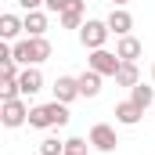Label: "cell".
Segmentation results:
<instances>
[{"label": "cell", "instance_id": "8992f818", "mask_svg": "<svg viewBox=\"0 0 155 155\" xmlns=\"http://www.w3.org/2000/svg\"><path fill=\"white\" fill-rule=\"evenodd\" d=\"M90 144H94L97 152H116L119 137H116V130H112L108 123H97V126H90Z\"/></svg>", "mask_w": 155, "mask_h": 155}, {"label": "cell", "instance_id": "9c48e42d", "mask_svg": "<svg viewBox=\"0 0 155 155\" xmlns=\"http://www.w3.org/2000/svg\"><path fill=\"white\" fill-rule=\"evenodd\" d=\"M141 116H144V108L130 97V101H119L116 105V119L123 123V126H134V123H141Z\"/></svg>", "mask_w": 155, "mask_h": 155}, {"label": "cell", "instance_id": "44dd1931", "mask_svg": "<svg viewBox=\"0 0 155 155\" xmlns=\"http://www.w3.org/2000/svg\"><path fill=\"white\" fill-rule=\"evenodd\" d=\"M65 148H69V152H87V141H83V137H69Z\"/></svg>", "mask_w": 155, "mask_h": 155}, {"label": "cell", "instance_id": "7c38bea8", "mask_svg": "<svg viewBox=\"0 0 155 155\" xmlns=\"http://www.w3.org/2000/svg\"><path fill=\"white\" fill-rule=\"evenodd\" d=\"M22 29H25V18H18V15H0V36L4 40H15Z\"/></svg>", "mask_w": 155, "mask_h": 155}, {"label": "cell", "instance_id": "52a82bcc", "mask_svg": "<svg viewBox=\"0 0 155 155\" xmlns=\"http://www.w3.org/2000/svg\"><path fill=\"white\" fill-rule=\"evenodd\" d=\"M72 97H83L79 94V79L76 76H58L54 79V101H65L69 105Z\"/></svg>", "mask_w": 155, "mask_h": 155}, {"label": "cell", "instance_id": "ac0fdd59", "mask_svg": "<svg viewBox=\"0 0 155 155\" xmlns=\"http://www.w3.org/2000/svg\"><path fill=\"white\" fill-rule=\"evenodd\" d=\"M40 155H65V141H58V137H43V141H40Z\"/></svg>", "mask_w": 155, "mask_h": 155}, {"label": "cell", "instance_id": "8fae6325", "mask_svg": "<svg viewBox=\"0 0 155 155\" xmlns=\"http://www.w3.org/2000/svg\"><path fill=\"white\" fill-rule=\"evenodd\" d=\"M76 79H79V94H83V97H97V94H101V72L87 69V72L76 76Z\"/></svg>", "mask_w": 155, "mask_h": 155}, {"label": "cell", "instance_id": "d6986e66", "mask_svg": "<svg viewBox=\"0 0 155 155\" xmlns=\"http://www.w3.org/2000/svg\"><path fill=\"white\" fill-rule=\"evenodd\" d=\"M18 94H22L18 79H4V87H0V97H4V101H11V97H18Z\"/></svg>", "mask_w": 155, "mask_h": 155}, {"label": "cell", "instance_id": "5b68a950", "mask_svg": "<svg viewBox=\"0 0 155 155\" xmlns=\"http://www.w3.org/2000/svg\"><path fill=\"white\" fill-rule=\"evenodd\" d=\"M25 119H29V108H25V101H22V97L4 101V108H0V123H4V126H11V130H15V126H22Z\"/></svg>", "mask_w": 155, "mask_h": 155}, {"label": "cell", "instance_id": "d4e9b609", "mask_svg": "<svg viewBox=\"0 0 155 155\" xmlns=\"http://www.w3.org/2000/svg\"><path fill=\"white\" fill-rule=\"evenodd\" d=\"M152 76H155V65H152Z\"/></svg>", "mask_w": 155, "mask_h": 155}, {"label": "cell", "instance_id": "3957f363", "mask_svg": "<svg viewBox=\"0 0 155 155\" xmlns=\"http://www.w3.org/2000/svg\"><path fill=\"white\" fill-rule=\"evenodd\" d=\"M108 22H83L79 25V40H83V47H90V51H97V47H105V40H108Z\"/></svg>", "mask_w": 155, "mask_h": 155}, {"label": "cell", "instance_id": "cb8c5ba5", "mask_svg": "<svg viewBox=\"0 0 155 155\" xmlns=\"http://www.w3.org/2000/svg\"><path fill=\"white\" fill-rule=\"evenodd\" d=\"M65 155H87V152H69V148H65Z\"/></svg>", "mask_w": 155, "mask_h": 155}, {"label": "cell", "instance_id": "ffe728a7", "mask_svg": "<svg viewBox=\"0 0 155 155\" xmlns=\"http://www.w3.org/2000/svg\"><path fill=\"white\" fill-rule=\"evenodd\" d=\"M76 0H47V11H54V15H61V11H69Z\"/></svg>", "mask_w": 155, "mask_h": 155}, {"label": "cell", "instance_id": "4fadbf2b", "mask_svg": "<svg viewBox=\"0 0 155 155\" xmlns=\"http://www.w3.org/2000/svg\"><path fill=\"white\" fill-rule=\"evenodd\" d=\"M83 11H87L83 0H76L69 11H61V29H79V25H83Z\"/></svg>", "mask_w": 155, "mask_h": 155}, {"label": "cell", "instance_id": "7a4b0ae2", "mask_svg": "<svg viewBox=\"0 0 155 155\" xmlns=\"http://www.w3.org/2000/svg\"><path fill=\"white\" fill-rule=\"evenodd\" d=\"M47 58H51V43L43 36H25V40L15 43V61L18 65H40Z\"/></svg>", "mask_w": 155, "mask_h": 155}, {"label": "cell", "instance_id": "e0dca14e", "mask_svg": "<svg viewBox=\"0 0 155 155\" xmlns=\"http://www.w3.org/2000/svg\"><path fill=\"white\" fill-rule=\"evenodd\" d=\"M130 97H134L141 108H148V105L155 101V90L148 87V83H137V87H130Z\"/></svg>", "mask_w": 155, "mask_h": 155}, {"label": "cell", "instance_id": "277c9868", "mask_svg": "<svg viewBox=\"0 0 155 155\" xmlns=\"http://www.w3.org/2000/svg\"><path fill=\"white\" fill-rule=\"evenodd\" d=\"M87 65H90L94 72H101V76H116L119 65H123V58H119V54H112V51H105V47H97V51L87 58Z\"/></svg>", "mask_w": 155, "mask_h": 155}, {"label": "cell", "instance_id": "9a60e30c", "mask_svg": "<svg viewBox=\"0 0 155 155\" xmlns=\"http://www.w3.org/2000/svg\"><path fill=\"white\" fill-rule=\"evenodd\" d=\"M25 29H29V36H43L47 33V15L43 11H25Z\"/></svg>", "mask_w": 155, "mask_h": 155}, {"label": "cell", "instance_id": "603a6c76", "mask_svg": "<svg viewBox=\"0 0 155 155\" xmlns=\"http://www.w3.org/2000/svg\"><path fill=\"white\" fill-rule=\"evenodd\" d=\"M112 4H116V7H126V4H130V0H112Z\"/></svg>", "mask_w": 155, "mask_h": 155}, {"label": "cell", "instance_id": "2e32d148", "mask_svg": "<svg viewBox=\"0 0 155 155\" xmlns=\"http://www.w3.org/2000/svg\"><path fill=\"white\" fill-rule=\"evenodd\" d=\"M116 83H119V87H137V83H141L137 65H134V61H123V65H119V72H116Z\"/></svg>", "mask_w": 155, "mask_h": 155}, {"label": "cell", "instance_id": "5bb4252c", "mask_svg": "<svg viewBox=\"0 0 155 155\" xmlns=\"http://www.w3.org/2000/svg\"><path fill=\"white\" fill-rule=\"evenodd\" d=\"M116 54L123 58V61H137V58H141V43H137L134 36H123L119 47H116Z\"/></svg>", "mask_w": 155, "mask_h": 155}, {"label": "cell", "instance_id": "30bf717a", "mask_svg": "<svg viewBox=\"0 0 155 155\" xmlns=\"http://www.w3.org/2000/svg\"><path fill=\"white\" fill-rule=\"evenodd\" d=\"M18 87H22V94H25V97H29V94H36V90H43V76H40L36 65H25V69H22Z\"/></svg>", "mask_w": 155, "mask_h": 155}, {"label": "cell", "instance_id": "6da1fadb", "mask_svg": "<svg viewBox=\"0 0 155 155\" xmlns=\"http://www.w3.org/2000/svg\"><path fill=\"white\" fill-rule=\"evenodd\" d=\"M65 123H69V108H65V101H51V105H36V108H29V126H36V130L65 126Z\"/></svg>", "mask_w": 155, "mask_h": 155}, {"label": "cell", "instance_id": "ba28073f", "mask_svg": "<svg viewBox=\"0 0 155 155\" xmlns=\"http://www.w3.org/2000/svg\"><path fill=\"white\" fill-rule=\"evenodd\" d=\"M108 29H112L116 36H130L134 18H130V11H126V7H112V15H108Z\"/></svg>", "mask_w": 155, "mask_h": 155}, {"label": "cell", "instance_id": "7402d4cb", "mask_svg": "<svg viewBox=\"0 0 155 155\" xmlns=\"http://www.w3.org/2000/svg\"><path fill=\"white\" fill-rule=\"evenodd\" d=\"M25 11H40V4H47V0H18Z\"/></svg>", "mask_w": 155, "mask_h": 155}]
</instances>
